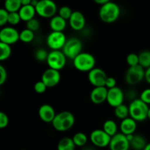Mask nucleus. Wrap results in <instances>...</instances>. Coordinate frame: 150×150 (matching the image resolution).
Instances as JSON below:
<instances>
[{
    "label": "nucleus",
    "instance_id": "28",
    "mask_svg": "<svg viewBox=\"0 0 150 150\" xmlns=\"http://www.w3.org/2000/svg\"><path fill=\"white\" fill-rule=\"evenodd\" d=\"M34 38H35V33H34V32L32 30H31V29H28V28L22 30L20 32V35H19L20 40L23 42H26V43L32 42L34 40Z\"/></svg>",
    "mask_w": 150,
    "mask_h": 150
},
{
    "label": "nucleus",
    "instance_id": "33",
    "mask_svg": "<svg viewBox=\"0 0 150 150\" xmlns=\"http://www.w3.org/2000/svg\"><path fill=\"white\" fill-rule=\"evenodd\" d=\"M126 62H127L129 67L138 65V64H139V55H137L136 54H133V53L128 54L127 58H126Z\"/></svg>",
    "mask_w": 150,
    "mask_h": 150
},
{
    "label": "nucleus",
    "instance_id": "16",
    "mask_svg": "<svg viewBox=\"0 0 150 150\" xmlns=\"http://www.w3.org/2000/svg\"><path fill=\"white\" fill-rule=\"evenodd\" d=\"M108 88L104 86H95L90 93V100L94 104H101L106 101Z\"/></svg>",
    "mask_w": 150,
    "mask_h": 150
},
{
    "label": "nucleus",
    "instance_id": "38",
    "mask_svg": "<svg viewBox=\"0 0 150 150\" xmlns=\"http://www.w3.org/2000/svg\"><path fill=\"white\" fill-rule=\"evenodd\" d=\"M9 123V118L4 112H0V128H5Z\"/></svg>",
    "mask_w": 150,
    "mask_h": 150
},
{
    "label": "nucleus",
    "instance_id": "29",
    "mask_svg": "<svg viewBox=\"0 0 150 150\" xmlns=\"http://www.w3.org/2000/svg\"><path fill=\"white\" fill-rule=\"evenodd\" d=\"M139 64L146 69L150 67V51H143L139 54Z\"/></svg>",
    "mask_w": 150,
    "mask_h": 150
},
{
    "label": "nucleus",
    "instance_id": "45",
    "mask_svg": "<svg viewBox=\"0 0 150 150\" xmlns=\"http://www.w3.org/2000/svg\"><path fill=\"white\" fill-rule=\"evenodd\" d=\"M145 150H150V143H147V144L145 146Z\"/></svg>",
    "mask_w": 150,
    "mask_h": 150
},
{
    "label": "nucleus",
    "instance_id": "18",
    "mask_svg": "<svg viewBox=\"0 0 150 150\" xmlns=\"http://www.w3.org/2000/svg\"><path fill=\"white\" fill-rule=\"evenodd\" d=\"M56 114L54 108L48 104L42 105L38 111V115L40 120L46 123L52 122Z\"/></svg>",
    "mask_w": 150,
    "mask_h": 150
},
{
    "label": "nucleus",
    "instance_id": "19",
    "mask_svg": "<svg viewBox=\"0 0 150 150\" xmlns=\"http://www.w3.org/2000/svg\"><path fill=\"white\" fill-rule=\"evenodd\" d=\"M134 119L132 117H127L122 120L120 124V130L121 132L126 136L129 134H133L137 128V124Z\"/></svg>",
    "mask_w": 150,
    "mask_h": 150
},
{
    "label": "nucleus",
    "instance_id": "27",
    "mask_svg": "<svg viewBox=\"0 0 150 150\" xmlns=\"http://www.w3.org/2000/svg\"><path fill=\"white\" fill-rule=\"evenodd\" d=\"M0 50H1V54H0V60L1 61L7 59L11 55L12 49L10 44L0 42Z\"/></svg>",
    "mask_w": 150,
    "mask_h": 150
},
{
    "label": "nucleus",
    "instance_id": "21",
    "mask_svg": "<svg viewBox=\"0 0 150 150\" xmlns=\"http://www.w3.org/2000/svg\"><path fill=\"white\" fill-rule=\"evenodd\" d=\"M18 13L21 18V20L26 22L35 17L36 10H35V7L32 4H28V5L22 6L19 10Z\"/></svg>",
    "mask_w": 150,
    "mask_h": 150
},
{
    "label": "nucleus",
    "instance_id": "9",
    "mask_svg": "<svg viewBox=\"0 0 150 150\" xmlns=\"http://www.w3.org/2000/svg\"><path fill=\"white\" fill-rule=\"evenodd\" d=\"M67 41L65 35L63 32H57L52 31L48 35L46 42L48 46L51 50H59L63 48Z\"/></svg>",
    "mask_w": 150,
    "mask_h": 150
},
{
    "label": "nucleus",
    "instance_id": "23",
    "mask_svg": "<svg viewBox=\"0 0 150 150\" xmlns=\"http://www.w3.org/2000/svg\"><path fill=\"white\" fill-rule=\"evenodd\" d=\"M76 147L73 138L64 137L59 142L57 149L59 150H73Z\"/></svg>",
    "mask_w": 150,
    "mask_h": 150
},
{
    "label": "nucleus",
    "instance_id": "12",
    "mask_svg": "<svg viewBox=\"0 0 150 150\" xmlns=\"http://www.w3.org/2000/svg\"><path fill=\"white\" fill-rule=\"evenodd\" d=\"M108 78L106 73L103 70L100 68L94 67L89 72L88 79L89 81L94 86H104Z\"/></svg>",
    "mask_w": 150,
    "mask_h": 150
},
{
    "label": "nucleus",
    "instance_id": "5",
    "mask_svg": "<svg viewBox=\"0 0 150 150\" xmlns=\"http://www.w3.org/2000/svg\"><path fill=\"white\" fill-rule=\"evenodd\" d=\"M35 10L37 14L40 17L48 18L55 16L57 7L53 0H39L35 6Z\"/></svg>",
    "mask_w": 150,
    "mask_h": 150
},
{
    "label": "nucleus",
    "instance_id": "37",
    "mask_svg": "<svg viewBox=\"0 0 150 150\" xmlns=\"http://www.w3.org/2000/svg\"><path fill=\"white\" fill-rule=\"evenodd\" d=\"M47 86L45 85V83L42 81V80L40 81H38L35 83V86H34V89H35V91L38 94H42L46 91Z\"/></svg>",
    "mask_w": 150,
    "mask_h": 150
},
{
    "label": "nucleus",
    "instance_id": "25",
    "mask_svg": "<svg viewBox=\"0 0 150 150\" xmlns=\"http://www.w3.org/2000/svg\"><path fill=\"white\" fill-rule=\"evenodd\" d=\"M114 114L117 118L122 120H124V119L128 117V116L130 115L129 107H127V105L123 103L121 104V105L114 108Z\"/></svg>",
    "mask_w": 150,
    "mask_h": 150
},
{
    "label": "nucleus",
    "instance_id": "10",
    "mask_svg": "<svg viewBox=\"0 0 150 150\" xmlns=\"http://www.w3.org/2000/svg\"><path fill=\"white\" fill-rule=\"evenodd\" d=\"M90 141L95 146L98 147L103 148L109 146L111 136L108 135L105 130H95L91 133Z\"/></svg>",
    "mask_w": 150,
    "mask_h": 150
},
{
    "label": "nucleus",
    "instance_id": "39",
    "mask_svg": "<svg viewBox=\"0 0 150 150\" xmlns=\"http://www.w3.org/2000/svg\"><path fill=\"white\" fill-rule=\"evenodd\" d=\"M7 73L5 67L0 65V85H3L7 81Z\"/></svg>",
    "mask_w": 150,
    "mask_h": 150
},
{
    "label": "nucleus",
    "instance_id": "13",
    "mask_svg": "<svg viewBox=\"0 0 150 150\" xmlns=\"http://www.w3.org/2000/svg\"><path fill=\"white\" fill-rule=\"evenodd\" d=\"M60 79H61V75H60L59 70L51 68V67L44 71L41 78V80L45 83L48 88L57 86L59 83Z\"/></svg>",
    "mask_w": 150,
    "mask_h": 150
},
{
    "label": "nucleus",
    "instance_id": "30",
    "mask_svg": "<svg viewBox=\"0 0 150 150\" xmlns=\"http://www.w3.org/2000/svg\"><path fill=\"white\" fill-rule=\"evenodd\" d=\"M73 142L76 146H83L86 144L88 141V138L86 134L83 133H77L73 136Z\"/></svg>",
    "mask_w": 150,
    "mask_h": 150
},
{
    "label": "nucleus",
    "instance_id": "8",
    "mask_svg": "<svg viewBox=\"0 0 150 150\" xmlns=\"http://www.w3.org/2000/svg\"><path fill=\"white\" fill-rule=\"evenodd\" d=\"M83 48L81 41L76 38H70L67 40L65 44L62 48V51L67 58L73 59L76 56L81 53V50Z\"/></svg>",
    "mask_w": 150,
    "mask_h": 150
},
{
    "label": "nucleus",
    "instance_id": "40",
    "mask_svg": "<svg viewBox=\"0 0 150 150\" xmlns=\"http://www.w3.org/2000/svg\"><path fill=\"white\" fill-rule=\"evenodd\" d=\"M140 98L148 105L150 104V89H144L141 94Z\"/></svg>",
    "mask_w": 150,
    "mask_h": 150
},
{
    "label": "nucleus",
    "instance_id": "20",
    "mask_svg": "<svg viewBox=\"0 0 150 150\" xmlns=\"http://www.w3.org/2000/svg\"><path fill=\"white\" fill-rule=\"evenodd\" d=\"M66 19L63 18L62 17L58 15L54 16L51 18L50 21L49 26L52 31H57V32H63L67 26Z\"/></svg>",
    "mask_w": 150,
    "mask_h": 150
},
{
    "label": "nucleus",
    "instance_id": "24",
    "mask_svg": "<svg viewBox=\"0 0 150 150\" xmlns=\"http://www.w3.org/2000/svg\"><path fill=\"white\" fill-rule=\"evenodd\" d=\"M22 7L21 0H4V8L9 12H18Z\"/></svg>",
    "mask_w": 150,
    "mask_h": 150
},
{
    "label": "nucleus",
    "instance_id": "41",
    "mask_svg": "<svg viewBox=\"0 0 150 150\" xmlns=\"http://www.w3.org/2000/svg\"><path fill=\"white\" fill-rule=\"evenodd\" d=\"M105 86L108 89H111V88L117 86V81L113 77H108L107 78L106 82H105Z\"/></svg>",
    "mask_w": 150,
    "mask_h": 150
},
{
    "label": "nucleus",
    "instance_id": "32",
    "mask_svg": "<svg viewBox=\"0 0 150 150\" xmlns=\"http://www.w3.org/2000/svg\"><path fill=\"white\" fill-rule=\"evenodd\" d=\"M72 13H73V11H72L71 8L67 6H63V7H60L59 10V15L66 20L70 19Z\"/></svg>",
    "mask_w": 150,
    "mask_h": 150
},
{
    "label": "nucleus",
    "instance_id": "31",
    "mask_svg": "<svg viewBox=\"0 0 150 150\" xmlns=\"http://www.w3.org/2000/svg\"><path fill=\"white\" fill-rule=\"evenodd\" d=\"M21 20L18 12H12L9 13L8 23L11 25H17Z\"/></svg>",
    "mask_w": 150,
    "mask_h": 150
},
{
    "label": "nucleus",
    "instance_id": "35",
    "mask_svg": "<svg viewBox=\"0 0 150 150\" xmlns=\"http://www.w3.org/2000/svg\"><path fill=\"white\" fill-rule=\"evenodd\" d=\"M48 56V53L47 52L46 50L43 49V48L38 49L36 52H35V58L37 59V60H38L40 62H43L47 60Z\"/></svg>",
    "mask_w": 150,
    "mask_h": 150
},
{
    "label": "nucleus",
    "instance_id": "7",
    "mask_svg": "<svg viewBox=\"0 0 150 150\" xmlns=\"http://www.w3.org/2000/svg\"><path fill=\"white\" fill-rule=\"evenodd\" d=\"M67 57L63 51L59 50H52L48 53L47 64L51 68L60 70L65 66Z\"/></svg>",
    "mask_w": 150,
    "mask_h": 150
},
{
    "label": "nucleus",
    "instance_id": "1",
    "mask_svg": "<svg viewBox=\"0 0 150 150\" xmlns=\"http://www.w3.org/2000/svg\"><path fill=\"white\" fill-rule=\"evenodd\" d=\"M120 16V8L116 3L110 1L101 5L99 16L102 21L107 23H114L119 18Z\"/></svg>",
    "mask_w": 150,
    "mask_h": 150
},
{
    "label": "nucleus",
    "instance_id": "26",
    "mask_svg": "<svg viewBox=\"0 0 150 150\" xmlns=\"http://www.w3.org/2000/svg\"><path fill=\"white\" fill-rule=\"evenodd\" d=\"M103 129L108 133V135L112 137L113 136L117 133V130H118V127H117V123L114 121L111 120H108L104 122L103 126Z\"/></svg>",
    "mask_w": 150,
    "mask_h": 150
},
{
    "label": "nucleus",
    "instance_id": "17",
    "mask_svg": "<svg viewBox=\"0 0 150 150\" xmlns=\"http://www.w3.org/2000/svg\"><path fill=\"white\" fill-rule=\"evenodd\" d=\"M70 27L75 31H80L83 29L86 24V19L83 13L80 11H74L69 19Z\"/></svg>",
    "mask_w": 150,
    "mask_h": 150
},
{
    "label": "nucleus",
    "instance_id": "4",
    "mask_svg": "<svg viewBox=\"0 0 150 150\" xmlns=\"http://www.w3.org/2000/svg\"><path fill=\"white\" fill-rule=\"evenodd\" d=\"M74 67L81 72H89L95 66V58L91 54L81 52L73 59Z\"/></svg>",
    "mask_w": 150,
    "mask_h": 150
},
{
    "label": "nucleus",
    "instance_id": "3",
    "mask_svg": "<svg viewBox=\"0 0 150 150\" xmlns=\"http://www.w3.org/2000/svg\"><path fill=\"white\" fill-rule=\"evenodd\" d=\"M149 107L141 98L136 99L129 105L130 117L136 121H144L147 119V114Z\"/></svg>",
    "mask_w": 150,
    "mask_h": 150
},
{
    "label": "nucleus",
    "instance_id": "42",
    "mask_svg": "<svg viewBox=\"0 0 150 150\" xmlns=\"http://www.w3.org/2000/svg\"><path fill=\"white\" fill-rule=\"evenodd\" d=\"M145 80L150 84V67L146 69L145 71Z\"/></svg>",
    "mask_w": 150,
    "mask_h": 150
},
{
    "label": "nucleus",
    "instance_id": "34",
    "mask_svg": "<svg viewBox=\"0 0 150 150\" xmlns=\"http://www.w3.org/2000/svg\"><path fill=\"white\" fill-rule=\"evenodd\" d=\"M40 26V24L39 21L38 19L35 18L26 21V28L31 29L33 32L38 31L39 29Z\"/></svg>",
    "mask_w": 150,
    "mask_h": 150
},
{
    "label": "nucleus",
    "instance_id": "22",
    "mask_svg": "<svg viewBox=\"0 0 150 150\" xmlns=\"http://www.w3.org/2000/svg\"><path fill=\"white\" fill-rule=\"evenodd\" d=\"M147 144L144 138L139 135H134L133 139L130 142V145L133 149H144L145 146Z\"/></svg>",
    "mask_w": 150,
    "mask_h": 150
},
{
    "label": "nucleus",
    "instance_id": "2",
    "mask_svg": "<svg viewBox=\"0 0 150 150\" xmlns=\"http://www.w3.org/2000/svg\"><path fill=\"white\" fill-rule=\"evenodd\" d=\"M53 127L57 131H67L73 127L75 124V117L70 111H62L56 114L52 121Z\"/></svg>",
    "mask_w": 150,
    "mask_h": 150
},
{
    "label": "nucleus",
    "instance_id": "36",
    "mask_svg": "<svg viewBox=\"0 0 150 150\" xmlns=\"http://www.w3.org/2000/svg\"><path fill=\"white\" fill-rule=\"evenodd\" d=\"M9 13H10L5 8L0 9V25L1 26L8 23Z\"/></svg>",
    "mask_w": 150,
    "mask_h": 150
},
{
    "label": "nucleus",
    "instance_id": "6",
    "mask_svg": "<svg viewBox=\"0 0 150 150\" xmlns=\"http://www.w3.org/2000/svg\"><path fill=\"white\" fill-rule=\"evenodd\" d=\"M145 68L140 64L129 67L125 73V81L130 85H136L145 79Z\"/></svg>",
    "mask_w": 150,
    "mask_h": 150
},
{
    "label": "nucleus",
    "instance_id": "14",
    "mask_svg": "<svg viewBox=\"0 0 150 150\" xmlns=\"http://www.w3.org/2000/svg\"><path fill=\"white\" fill-rule=\"evenodd\" d=\"M106 101L109 105L114 108L122 104L124 101V93L122 90L118 86L108 89Z\"/></svg>",
    "mask_w": 150,
    "mask_h": 150
},
{
    "label": "nucleus",
    "instance_id": "43",
    "mask_svg": "<svg viewBox=\"0 0 150 150\" xmlns=\"http://www.w3.org/2000/svg\"><path fill=\"white\" fill-rule=\"evenodd\" d=\"M93 1H95V3H97V4H99L102 5V4L108 2V1H110L111 0H93Z\"/></svg>",
    "mask_w": 150,
    "mask_h": 150
},
{
    "label": "nucleus",
    "instance_id": "44",
    "mask_svg": "<svg viewBox=\"0 0 150 150\" xmlns=\"http://www.w3.org/2000/svg\"><path fill=\"white\" fill-rule=\"evenodd\" d=\"M21 1L22 6L31 4V2H32V0H21Z\"/></svg>",
    "mask_w": 150,
    "mask_h": 150
},
{
    "label": "nucleus",
    "instance_id": "15",
    "mask_svg": "<svg viewBox=\"0 0 150 150\" xmlns=\"http://www.w3.org/2000/svg\"><path fill=\"white\" fill-rule=\"evenodd\" d=\"M19 35L20 33L15 28H2L0 31V42H5L10 45L14 44L20 40Z\"/></svg>",
    "mask_w": 150,
    "mask_h": 150
},
{
    "label": "nucleus",
    "instance_id": "46",
    "mask_svg": "<svg viewBox=\"0 0 150 150\" xmlns=\"http://www.w3.org/2000/svg\"><path fill=\"white\" fill-rule=\"evenodd\" d=\"M147 119L150 120V108H149V111H148V114H147Z\"/></svg>",
    "mask_w": 150,
    "mask_h": 150
},
{
    "label": "nucleus",
    "instance_id": "11",
    "mask_svg": "<svg viewBox=\"0 0 150 150\" xmlns=\"http://www.w3.org/2000/svg\"><path fill=\"white\" fill-rule=\"evenodd\" d=\"M108 146L111 150H127L130 145L127 136L121 132L111 137Z\"/></svg>",
    "mask_w": 150,
    "mask_h": 150
}]
</instances>
